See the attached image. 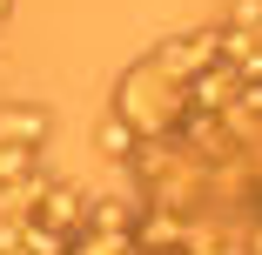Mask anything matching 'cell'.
Here are the masks:
<instances>
[{"mask_svg":"<svg viewBox=\"0 0 262 255\" xmlns=\"http://www.w3.org/2000/svg\"><path fill=\"white\" fill-rule=\"evenodd\" d=\"M108 114H121L141 141H155V134H175L182 128V114H188V81H175L155 54H141L121 81H115V101H108Z\"/></svg>","mask_w":262,"mask_h":255,"instance_id":"6da1fadb","label":"cell"},{"mask_svg":"<svg viewBox=\"0 0 262 255\" xmlns=\"http://www.w3.org/2000/svg\"><path fill=\"white\" fill-rule=\"evenodd\" d=\"M47 134H54V108L47 101H0V148L7 141H40L47 148Z\"/></svg>","mask_w":262,"mask_h":255,"instance_id":"277c9868","label":"cell"},{"mask_svg":"<svg viewBox=\"0 0 262 255\" xmlns=\"http://www.w3.org/2000/svg\"><path fill=\"white\" fill-rule=\"evenodd\" d=\"M94 148H101L108 161H128L135 148H141V134H135V128H128L121 114H101V128H94Z\"/></svg>","mask_w":262,"mask_h":255,"instance_id":"5b68a950","label":"cell"},{"mask_svg":"<svg viewBox=\"0 0 262 255\" xmlns=\"http://www.w3.org/2000/svg\"><path fill=\"white\" fill-rule=\"evenodd\" d=\"M148 54L162 61L175 81H195L208 61H222V20H208V27H182V34H168V40H155Z\"/></svg>","mask_w":262,"mask_h":255,"instance_id":"7a4b0ae2","label":"cell"},{"mask_svg":"<svg viewBox=\"0 0 262 255\" xmlns=\"http://www.w3.org/2000/svg\"><path fill=\"white\" fill-rule=\"evenodd\" d=\"M7 20H14V0H0V27H7Z\"/></svg>","mask_w":262,"mask_h":255,"instance_id":"8992f818","label":"cell"},{"mask_svg":"<svg viewBox=\"0 0 262 255\" xmlns=\"http://www.w3.org/2000/svg\"><path fill=\"white\" fill-rule=\"evenodd\" d=\"M88 201H94V188H81V181H61V175H54V181L40 188V201H34V222L81 235V222H88Z\"/></svg>","mask_w":262,"mask_h":255,"instance_id":"3957f363","label":"cell"}]
</instances>
